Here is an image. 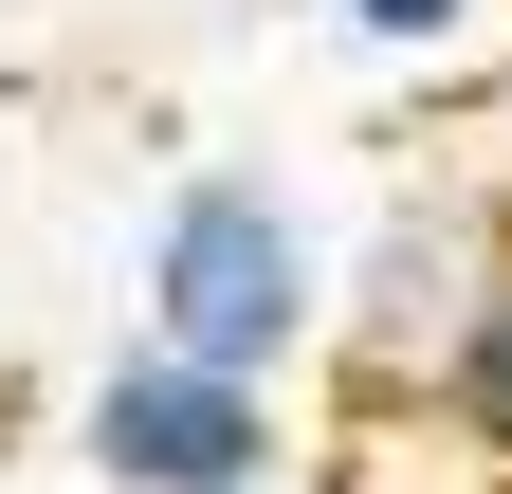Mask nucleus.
<instances>
[{
	"instance_id": "obj_1",
	"label": "nucleus",
	"mask_w": 512,
	"mask_h": 494,
	"mask_svg": "<svg viewBox=\"0 0 512 494\" xmlns=\"http://www.w3.org/2000/svg\"><path fill=\"white\" fill-rule=\"evenodd\" d=\"M128 330L183 366H238V385H293L330 348V238H311L256 165H202L147 202V257H128Z\"/></svg>"
},
{
	"instance_id": "obj_2",
	"label": "nucleus",
	"mask_w": 512,
	"mask_h": 494,
	"mask_svg": "<svg viewBox=\"0 0 512 494\" xmlns=\"http://www.w3.org/2000/svg\"><path fill=\"white\" fill-rule=\"evenodd\" d=\"M74 458H92L110 494H275V476H293V421H275V385L183 366V348L128 330L92 385H74Z\"/></svg>"
},
{
	"instance_id": "obj_3",
	"label": "nucleus",
	"mask_w": 512,
	"mask_h": 494,
	"mask_svg": "<svg viewBox=\"0 0 512 494\" xmlns=\"http://www.w3.org/2000/svg\"><path fill=\"white\" fill-rule=\"evenodd\" d=\"M476 257H494V238H421V220H384L366 257L330 275V330L366 348V385H384V403H403V385H421V348L458 330V293H476Z\"/></svg>"
},
{
	"instance_id": "obj_4",
	"label": "nucleus",
	"mask_w": 512,
	"mask_h": 494,
	"mask_svg": "<svg viewBox=\"0 0 512 494\" xmlns=\"http://www.w3.org/2000/svg\"><path fill=\"white\" fill-rule=\"evenodd\" d=\"M476 238H494V220H476ZM403 403H421V421H439L458 458H494V476H512V257H476L458 330L421 348V385H403Z\"/></svg>"
},
{
	"instance_id": "obj_5",
	"label": "nucleus",
	"mask_w": 512,
	"mask_h": 494,
	"mask_svg": "<svg viewBox=\"0 0 512 494\" xmlns=\"http://www.w3.org/2000/svg\"><path fill=\"white\" fill-rule=\"evenodd\" d=\"M330 19H348L366 55H458V37H476V0H330Z\"/></svg>"
},
{
	"instance_id": "obj_6",
	"label": "nucleus",
	"mask_w": 512,
	"mask_h": 494,
	"mask_svg": "<svg viewBox=\"0 0 512 494\" xmlns=\"http://www.w3.org/2000/svg\"><path fill=\"white\" fill-rule=\"evenodd\" d=\"M494 257H512V129H494Z\"/></svg>"
}]
</instances>
